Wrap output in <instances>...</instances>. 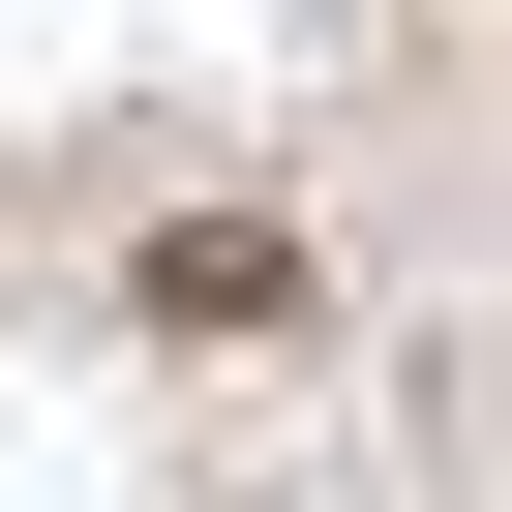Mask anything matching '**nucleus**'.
<instances>
[{"label":"nucleus","mask_w":512,"mask_h":512,"mask_svg":"<svg viewBox=\"0 0 512 512\" xmlns=\"http://www.w3.org/2000/svg\"><path fill=\"white\" fill-rule=\"evenodd\" d=\"M151 332H302V241H272V211H181V241H151Z\"/></svg>","instance_id":"nucleus-1"},{"label":"nucleus","mask_w":512,"mask_h":512,"mask_svg":"<svg viewBox=\"0 0 512 512\" xmlns=\"http://www.w3.org/2000/svg\"><path fill=\"white\" fill-rule=\"evenodd\" d=\"M482 422H512V332H482Z\"/></svg>","instance_id":"nucleus-2"}]
</instances>
